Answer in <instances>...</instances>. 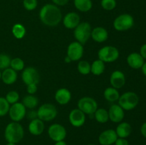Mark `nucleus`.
<instances>
[{"instance_id": "obj_1", "label": "nucleus", "mask_w": 146, "mask_h": 145, "mask_svg": "<svg viewBox=\"0 0 146 145\" xmlns=\"http://www.w3.org/2000/svg\"><path fill=\"white\" fill-rule=\"evenodd\" d=\"M41 22L48 26H56L62 20V13L59 7L54 4L43 6L38 14Z\"/></svg>"}, {"instance_id": "obj_2", "label": "nucleus", "mask_w": 146, "mask_h": 145, "mask_svg": "<svg viewBox=\"0 0 146 145\" xmlns=\"http://www.w3.org/2000/svg\"><path fill=\"white\" fill-rule=\"evenodd\" d=\"M24 136V127L19 122H10L4 129V138L7 142L17 144L22 140Z\"/></svg>"}, {"instance_id": "obj_3", "label": "nucleus", "mask_w": 146, "mask_h": 145, "mask_svg": "<svg viewBox=\"0 0 146 145\" xmlns=\"http://www.w3.org/2000/svg\"><path fill=\"white\" fill-rule=\"evenodd\" d=\"M91 26L89 23L84 21L81 22L74 31V38L76 41L79 42L82 45H84L91 38Z\"/></svg>"}, {"instance_id": "obj_4", "label": "nucleus", "mask_w": 146, "mask_h": 145, "mask_svg": "<svg viewBox=\"0 0 146 145\" xmlns=\"http://www.w3.org/2000/svg\"><path fill=\"white\" fill-rule=\"evenodd\" d=\"M139 98L138 95L134 92H126L120 95L118 99V105L124 110H132L135 109L138 105Z\"/></svg>"}, {"instance_id": "obj_5", "label": "nucleus", "mask_w": 146, "mask_h": 145, "mask_svg": "<svg viewBox=\"0 0 146 145\" xmlns=\"http://www.w3.org/2000/svg\"><path fill=\"white\" fill-rule=\"evenodd\" d=\"M119 51L115 46L106 45L102 47L98 52V59L104 63H113L118 59Z\"/></svg>"}, {"instance_id": "obj_6", "label": "nucleus", "mask_w": 146, "mask_h": 145, "mask_svg": "<svg viewBox=\"0 0 146 145\" xmlns=\"http://www.w3.org/2000/svg\"><path fill=\"white\" fill-rule=\"evenodd\" d=\"M37 117L44 122H49L54 120L57 116V109L53 104L45 103L38 107Z\"/></svg>"}, {"instance_id": "obj_7", "label": "nucleus", "mask_w": 146, "mask_h": 145, "mask_svg": "<svg viewBox=\"0 0 146 145\" xmlns=\"http://www.w3.org/2000/svg\"><path fill=\"white\" fill-rule=\"evenodd\" d=\"M134 26V18L131 14H122L118 16L113 21V27L116 31L129 30Z\"/></svg>"}, {"instance_id": "obj_8", "label": "nucleus", "mask_w": 146, "mask_h": 145, "mask_svg": "<svg viewBox=\"0 0 146 145\" xmlns=\"http://www.w3.org/2000/svg\"><path fill=\"white\" fill-rule=\"evenodd\" d=\"M77 106L85 115H94L98 109V103L95 99L91 97H83L78 101Z\"/></svg>"}, {"instance_id": "obj_9", "label": "nucleus", "mask_w": 146, "mask_h": 145, "mask_svg": "<svg viewBox=\"0 0 146 145\" xmlns=\"http://www.w3.org/2000/svg\"><path fill=\"white\" fill-rule=\"evenodd\" d=\"M9 115L13 122H19L27 115V108L21 102H17L10 106Z\"/></svg>"}, {"instance_id": "obj_10", "label": "nucleus", "mask_w": 146, "mask_h": 145, "mask_svg": "<svg viewBox=\"0 0 146 145\" xmlns=\"http://www.w3.org/2000/svg\"><path fill=\"white\" fill-rule=\"evenodd\" d=\"M48 134L50 139L54 142L64 140L66 137V129L63 125L55 123L50 125L48 129Z\"/></svg>"}, {"instance_id": "obj_11", "label": "nucleus", "mask_w": 146, "mask_h": 145, "mask_svg": "<svg viewBox=\"0 0 146 145\" xmlns=\"http://www.w3.org/2000/svg\"><path fill=\"white\" fill-rule=\"evenodd\" d=\"M21 78L26 85L30 84H38L40 80V75L38 71L35 68L29 66L23 70Z\"/></svg>"}, {"instance_id": "obj_12", "label": "nucleus", "mask_w": 146, "mask_h": 145, "mask_svg": "<svg viewBox=\"0 0 146 145\" xmlns=\"http://www.w3.org/2000/svg\"><path fill=\"white\" fill-rule=\"evenodd\" d=\"M84 45L78 41H74L68 45L67 48V56L72 61H79L84 55Z\"/></svg>"}, {"instance_id": "obj_13", "label": "nucleus", "mask_w": 146, "mask_h": 145, "mask_svg": "<svg viewBox=\"0 0 146 145\" xmlns=\"http://www.w3.org/2000/svg\"><path fill=\"white\" fill-rule=\"evenodd\" d=\"M69 122L75 127H81L85 124L86 115L78 108L72 109L68 115Z\"/></svg>"}, {"instance_id": "obj_14", "label": "nucleus", "mask_w": 146, "mask_h": 145, "mask_svg": "<svg viewBox=\"0 0 146 145\" xmlns=\"http://www.w3.org/2000/svg\"><path fill=\"white\" fill-rule=\"evenodd\" d=\"M109 119L114 123H120L123 121L125 117L124 109L119 105L114 104L110 107L108 109Z\"/></svg>"}, {"instance_id": "obj_15", "label": "nucleus", "mask_w": 146, "mask_h": 145, "mask_svg": "<svg viewBox=\"0 0 146 145\" xmlns=\"http://www.w3.org/2000/svg\"><path fill=\"white\" fill-rule=\"evenodd\" d=\"M118 136L114 129H108L104 130L98 136V142L101 145H112L118 139Z\"/></svg>"}, {"instance_id": "obj_16", "label": "nucleus", "mask_w": 146, "mask_h": 145, "mask_svg": "<svg viewBox=\"0 0 146 145\" xmlns=\"http://www.w3.org/2000/svg\"><path fill=\"white\" fill-rule=\"evenodd\" d=\"M63 19V24L68 29H74L81 23V18L78 13L68 12L64 16Z\"/></svg>"}, {"instance_id": "obj_17", "label": "nucleus", "mask_w": 146, "mask_h": 145, "mask_svg": "<svg viewBox=\"0 0 146 145\" xmlns=\"http://www.w3.org/2000/svg\"><path fill=\"white\" fill-rule=\"evenodd\" d=\"M110 83L111 87L115 89L123 88L125 84V76L123 72L118 70L113 71L110 77Z\"/></svg>"}, {"instance_id": "obj_18", "label": "nucleus", "mask_w": 146, "mask_h": 145, "mask_svg": "<svg viewBox=\"0 0 146 145\" xmlns=\"http://www.w3.org/2000/svg\"><path fill=\"white\" fill-rule=\"evenodd\" d=\"M127 63L133 69H140L145 63L143 59L139 53H131L127 57Z\"/></svg>"}, {"instance_id": "obj_19", "label": "nucleus", "mask_w": 146, "mask_h": 145, "mask_svg": "<svg viewBox=\"0 0 146 145\" xmlns=\"http://www.w3.org/2000/svg\"><path fill=\"white\" fill-rule=\"evenodd\" d=\"M29 132L34 136H39L44 132L45 129L44 121L41 120L38 117L31 119L28 127Z\"/></svg>"}, {"instance_id": "obj_20", "label": "nucleus", "mask_w": 146, "mask_h": 145, "mask_svg": "<svg viewBox=\"0 0 146 145\" xmlns=\"http://www.w3.org/2000/svg\"><path fill=\"white\" fill-rule=\"evenodd\" d=\"M91 37L97 43L105 42L108 38V32L104 27L97 26L91 31Z\"/></svg>"}, {"instance_id": "obj_21", "label": "nucleus", "mask_w": 146, "mask_h": 145, "mask_svg": "<svg viewBox=\"0 0 146 145\" xmlns=\"http://www.w3.org/2000/svg\"><path fill=\"white\" fill-rule=\"evenodd\" d=\"M55 100L59 105H66L71 100V92L67 88H59L55 93Z\"/></svg>"}, {"instance_id": "obj_22", "label": "nucleus", "mask_w": 146, "mask_h": 145, "mask_svg": "<svg viewBox=\"0 0 146 145\" xmlns=\"http://www.w3.org/2000/svg\"><path fill=\"white\" fill-rule=\"evenodd\" d=\"M1 80L6 85H12L17 80V72L12 68H8L1 72Z\"/></svg>"}, {"instance_id": "obj_23", "label": "nucleus", "mask_w": 146, "mask_h": 145, "mask_svg": "<svg viewBox=\"0 0 146 145\" xmlns=\"http://www.w3.org/2000/svg\"><path fill=\"white\" fill-rule=\"evenodd\" d=\"M115 131L116 132L118 137L125 138V139L131 135V132H132V127L128 122H120Z\"/></svg>"}, {"instance_id": "obj_24", "label": "nucleus", "mask_w": 146, "mask_h": 145, "mask_svg": "<svg viewBox=\"0 0 146 145\" xmlns=\"http://www.w3.org/2000/svg\"><path fill=\"white\" fill-rule=\"evenodd\" d=\"M74 7L81 12H88L92 9L93 2L91 0H74Z\"/></svg>"}, {"instance_id": "obj_25", "label": "nucleus", "mask_w": 146, "mask_h": 145, "mask_svg": "<svg viewBox=\"0 0 146 145\" xmlns=\"http://www.w3.org/2000/svg\"><path fill=\"white\" fill-rule=\"evenodd\" d=\"M104 98L108 102H114L118 100L120 98V93L118 89H115L113 87H109L104 90Z\"/></svg>"}, {"instance_id": "obj_26", "label": "nucleus", "mask_w": 146, "mask_h": 145, "mask_svg": "<svg viewBox=\"0 0 146 145\" xmlns=\"http://www.w3.org/2000/svg\"><path fill=\"white\" fill-rule=\"evenodd\" d=\"M105 63L100 59L94 61L91 64V72L94 75H101L105 71Z\"/></svg>"}, {"instance_id": "obj_27", "label": "nucleus", "mask_w": 146, "mask_h": 145, "mask_svg": "<svg viewBox=\"0 0 146 145\" xmlns=\"http://www.w3.org/2000/svg\"><path fill=\"white\" fill-rule=\"evenodd\" d=\"M21 103L27 109H32L38 106V100L34 95H28L24 97Z\"/></svg>"}, {"instance_id": "obj_28", "label": "nucleus", "mask_w": 146, "mask_h": 145, "mask_svg": "<svg viewBox=\"0 0 146 145\" xmlns=\"http://www.w3.org/2000/svg\"><path fill=\"white\" fill-rule=\"evenodd\" d=\"M96 120L101 124H104L109 120L108 112L104 108H98L94 114Z\"/></svg>"}, {"instance_id": "obj_29", "label": "nucleus", "mask_w": 146, "mask_h": 145, "mask_svg": "<svg viewBox=\"0 0 146 145\" xmlns=\"http://www.w3.org/2000/svg\"><path fill=\"white\" fill-rule=\"evenodd\" d=\"M12 34L17 39H21L24 38L26 35V28L22 24H16L13 26L12 29Z\"/></svg>"}, {"instance_id": "obj_30", "label": "nucleus", "mask_w": 146, "mask_h": 145, "mask_svg": "<svg viewBox=\"0 0 146 145\" xmlns=\"http://www.w3.org/2000/svg\"><path fill=\"white\" fill-rule=\"evenodd\" d=\"M77 69L81 75H88L91 72V64L87 61H80L77 65Z\"/></svg>"}, {"instance_id": "obj_31", "label": "nucleus", "mask_w": 146, "mask_h": 145, "mask_svg": "<svg viewBox=\"0 0 146 145\" xmlns=\"http://www.w3.org/2000/svg\"><path fill=\"white\" fill-rule=\"evenodd\" d=\"M24 62L21 58H14L11 60L10 68L15 71H21L24 69Z\"/></svg>"}, {"instance_id": "obj_32", "label": "nucleus", "mask_w": 146, "mask_h": 145, "mask_svg": "<svg viewBox=\"0 0 146 145\" xmlns=\"http://www.w3.org/2000/svg\"><path fill=\"white\" fill-rule=\"evenodd\" d=\"M10 104L7 102L5 98L0 97V117H3L9 113Z\"/></svg>"}, {"instance_id": "obj_33", "label": "nucleus", "mask_w": 146, "mask_h": 145, "mask_svg": "<svg viewBox=\"0 0 146 145\" xmlns=\"http://www.w3.org/2000/svg\"><path fill=\"white\" fill-rule=\"evenodd\" d=\"M11 58L7 54L0 53V70H5L9 68Z\"/></svg>"}, {"instance_id": "obj_34", "label": "nucleus", "mask_w": 146, "mask_h": 145, "mask_svg": "<svg viewBox=\"0 0 146 145\" xmlns=\"http://www.w3.org/2000/svg\"><path fill=\"white\" fill-rule=\"evenodd\" d=\"M5 99L7 100V102L10 104V105H13L14 103H17L19 102V95L18 92L15 90L9 91L8 93L6 95Z\"/></svg>"}, {"instance_id": "obj_35", "label": "nucleus", "mask_w": 146, "mask_h": 145, "mask_svg": "<svg viewBox=\"0 0 146 145\" xmlns=\"http://www.w3.org/2000/svg\"><path fill=\"white\" fill-rule=\"evenodd\" d=\"M116 0H101V6L104 10L111 11L116 7Z\"/></svg>"}, {"instance_id": "obj_36", "label": "nucleus", "mask_w": 146, "mask_h": 145, "mask_svg": "<svg viewBox=\"0 0 146 145\" xmlns=\"http://www.w3.org/2000/svg\"><path fill=\"white\" fill-rule=\"evenodd\" d=\"M23 6L29 11L35 10L38 6V0H23Z\"/></svg>"}, {"instance_id": "obj_37", "label": "nucleus", "mask_w": 146, "mask_h": 145, "mask_svg": "<svg viewBox=\"0 0 146 145\" xmlns=\"http://www.w3.org/2000/svg\"><path fill=\"white\" fill-rule=\"evenodd\" d=\"M37 90H38L37 84H30L27 85V91L29 95H34L37 92Z\"/></svg>"}, {"instance_id": "obj_38", "label": "nucleus", "mask_w": 146, "mask_h": 145, "mask_svg": "<svg viewBox=\"0 0 146 145\" xmlns=\"http://www.w3.org/2000/svg\"><path fill=\"white\" fill-rule=\"evenodd\" d=\"M53 4L56 5L57 7H64L68 4L69 0H51Z\"/></svg>"}, {"instance_id": "obj_39", "label": "nucleus", "mask_w": 146, "mask_h": 145, "mask_svg": "<svg viewBox=\"0 0 146 145\" xmlns=\"http://www.w3.org/2000/svg\"><path fill=\"white\" fill-rule=\"evenodd\" d=\"M115 145H129V142L125 138H119L116 139L115 141Z\"/></svg>"}, {"instance_id": "obj_40", "label": "nucleus", "mask_w": 146, "mask_h": 145, "mask_svg": "<svg viewBox=\"0 0 146 145\" xmlns=\"http://www.w3.org/2000/svg\"><path fill=\"white\" fill-rule=\"evenodd\" d=\"M139 53L141 54V55L143 58L144 60H146V44H143V45L141 47Z\"/></svg>"}, {"instance_id": "obj_41", "label": "nucleus", "mask_w": 146, "mask_h": 145, "mask_svg": "<svg viewBox=\"0 0 146 145\" xmlns=\"http://www.w3.org/2000/svg\"><path fill=\"white\" fill-rule=\"evenodd\" d=\"M141 134L146 138V122H144L142 125H141Z\"/></svg>"}, {"instance_id": "obj_42", "label": "nucleus", "mask_w": 146, "mask_h": 145, "mask_svg": "<svg viewBox=\"0 0 146 145\" xmlns=\"http://www.w3.org/2000/svg\"><path fill=\"white\" fill-rule=\"evenodd\" d=\"M141 70H142L143 74L146 77V62L144 63L143 66L141 67Z\"/></svg>"}, {"instance_id": "obj_43", "label": "nucleus", "mask_w": 146, "mask_h": 145, "mask_svg": "<svg viewBox=\"0 0 146 145\" xmlns=\"http://www.w3.org/2000/svg\"><path fill=\"white\" fill-rule=\"evenodd\" d=\"M54 145H67V144L64 140H61V141H58V142H56L55 144Z\"/></svg>"}, {"instance_id": "obj_44", "label": "nucleus", "mask_w": 146, "mask_h": 145, "mask_svg": "<svg viewBox=\"0 0 146 145\" xmlns=\"http://www.w3.org/2000/svg\"><path fill=\"white\" fill-rule=\"evenodd\" d=\"M64 61H65V63H71L72 61H71V58H70L69 57L66 55V56L65 57V58H64Z\"/></svg>"}, {"instance_id": "obj_45", "label": "nucleus", "mask_w": 146, "mask_h": 145, "mask_svg": "<svg viewBox=\"0 0 146 145\" xmlns=\"http://www.w3.org/2000/svg\"><path fill=\"white\" fill-rule=\"evenodd\" d=\"M6 145H16V144L11 143V142H7V144Z\"/></svg>"}, {"instance_id": "obj_46", "label": "nucleus", "mask_w": 146, "mask_h": 145, "mask_svg": "<svg viewBox=\"0 0 146 145\" xmlns=\"http://www.w3.org/2000/svg\"><path fill=\"white\" fill-rule=\"evenodd\" d=\"M1 71H0V79H1Z\"/></svg>"}, {"instance_id": "obj_47", "label": "nucleus", "mask_w": 146, "mask_h": 145, "mask_svg": "<svg viewBox=\"0 0 146 145\" xmlns=\"http://www.w3.org/2000/svg\"><path fill=\"white\" fill-rule=\"evenodd\" d=\"M88 145H95V144H88Z\"/></svg>"}]
</instances>
